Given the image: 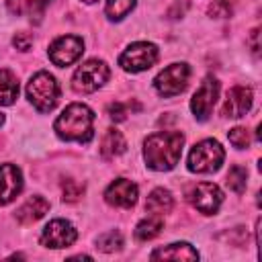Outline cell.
<instances>
[{"label": "cell", "mask_w": 262, "mask_h": 262, "mask_svg": "<svg viewBox=\"0 0 262 262\" xmlns=\"http://www.w3.org/2000/svg\"><path fill=\"white\" fill-rule=\"evenodd\" d=\"M184 135L178 131H158L151 133L143 143V158L151 170H172L182 154Z\"/></svg>", "instance_id": "6da1fadb"}, {"label": "cell", "mask_w": 262, "mask_h": 262, "mask_svg": "<svg viewBox=\"0 0 262 262\" xmlns=\"http://www.w3.org/2000/svg\"><path fill=\"white\" fill-rule=\"evenodd\" d=\"M92 123H94V113H92L86 104L72 102V104L66 106V111L57 117L53 129H55V133H57L61 139H66V141H80V143H86V141H90L92 135H94Z\"/></svg>", "instance_id": "7a4b0ae2"}, {"label": "cell", "mask_w": 262, "mask_h": 262, "mask_svg": "<svg viewBox=\"0 0 262 262\" xmlns=\"http://www.w3.org/2000/svg\"><path fill=\"white\" fill-rule=\"evenodd\" d=\"M27 96L35 104L37 111L47 113L59 100V86H57V82H55V78L51 74L39 72V74H35L31 78V82L27 86Z\"/></svg>", "instance_id": "3957f363"}, {"label": "cell", "mask_w": 262, "mask_h": 262, "mask_svg": "<svg viewBox=\"0 0 262 262\" xmlns=\"http://www.w3.org/2000/svg\"><path fill=\"white\" fill-rule=\"evenodd\" d=\"M225 151L215 139H203L199 141L188 156V170L190 172H215L223 164Z\"/></svg>", "instance_id": "277c9868"}, {"label": "cell", "mask_w": 262, "mask_h": 262, "mask_svg": "<svg viewBox=\"0 0 262 262\" xmlns=\"http://www.w3.org/2000/svg\"><path fill=\"white\" fill-rule=\"evenodd\" d=\"M108 66L100 59H90L82 63L72 80V86L76 92H94L108 80Z\"/></svg>", "instance_id": "5b68a950"}, {"label": "cell", "mask_w": 262, "mask_h": 262, "mask_svg": "<svg viewBox=\"0 0 262 262\" xmlns=\"http://www.w3.org/2000/svg\"><path fill=\"white\" fill-rule=\"evenodd\" d=\"M188 78H190V68L186 63H172L156 76L154 86L160 96H176L184 92V88L188 86Z\"/></svg>", "instance_id": "8992f818"}, {"label": "cell", "mask_w": 262, "mask_h": 262, "mask_svg": "<svg viewBox=\"0 0 262 262\" xmlns=\"http://www.w3.org/2000/svg\"><path fill=\"white\" fill-rule=\"evenodd\" d=\"M158 59V49L154 43H145V41H139V43H133L129 45L121 57H119V63L123 70L135 74V72H141V70H147L156 63Z\"/></svg>", "instance_id": "52a82bcc"}, {"label": "cell", "mask_w": 262, "mask_h": 262, "mask_svg": "<svg viewBox=\"0 0 262 262\" xmlns=\"http://www.w3.org/2000/svg\"><path fill=\"white\" fill-rule=\"evenodd\" d=\"M217 94H219V82L213 76L205 78L203 84L199 86V90L194 92L192 100H190V108H192V113L199 121L209 119V115H211V111L217 102Z\"/></svg>", "instance_id": "ba28073f"}, {"label": "cell", "mask_w": 262, "mask_h": 262, "mask_svg": "<svg viewBox=\"0 0 262 262\" xmlns=\"http://www.w3.org/2000/svg\"><path fill=\"white\" fill-rule=\"evenodd\" d=\"M188 199H190V203L196 211H201L205 215H213L219 209L221 201H223V192L213 182H199L188 192Z\"/></svg>", "instance_id": "9c48e42d"}, {"label": "cell", "mask_w": 262, "mask_h": 262, "mask_svg": "<svg viewBox=\"0 0 262 262\" xmlns=\"http://www.w3.org/2000/svg\"><path fill=\"white\" fill-rule=\"evenodd\" d=\"M84 51V43L80 37L76 35H66V37H59L57 41L51 43L49 47V59L59 66V68H66L70 63H74Z\"/></svg>", "instance_id": "30bf717a"}, {"label": "cell", "mask_w": 262, "mask_h": 262, "mask_svg": "<svg viewBox=\"0 0 262 262\" xmlns=\"http://www.w3.org/2000/svg\"><path fill=\"white\" fill-rule=\"evenodd\" d=\"M78 231L74 229V225L66 219H53L43 227L41 233V244L47 248H68L76 242Z\"/></svg>", "instance_id": "8fae6325"}, {"label": "cell", "mask_w": 262, "mask_h": 262, "mask_svg": "<svg viewBox=\"0 0 262 262\" xmlns=\"http://www.w3.org/2000/svg\"><path fill=\"white\" fill-rule=\"evenodd\" d=\"M23 190V174L14 164H0V205H8Z\"/></svg>", "instance_id": "7c38bea8"}, {"label": "cell", "mask_w": 262, "mask_h": 262, "mask_svg": "<svg viewBox=\"0 0 262 262\" xmlns=\"http://www.w3.org/2000/svg\"><path fill=\"white\" fill-rule=\"evenodd\" d=\"M104 199H106L108 205L129 209L137 203V186L127 178H117L115 182L108 184V188L104 192Z\"/></svg>", "instance_id": "4fadbf2b"}, {"label": "cell", "mask_w": 262, "mask_h": 262, "mask_svg": "<svg viewBox=\"0 0 262 262\" xmlns=\"http://www.w3.org/2000/svg\"><path fill=\"white\" fill-rule=\"evenodd\" d=\"M252 106V90L246 86H233L223 102V115L229 119L244 117Z\"/></svg>", "instance_id": "5bb4252c"}, {"label": "cell", "mask_w": 262, "mask_h": 262, "mask_svg": "<svg viewBox=\"0 0 262 262\" xmlns=\"http://www.w3.org/2000/svg\"><path fill=\"white\" fill-rule=\"evenodd\" d=\"M49 211V203L43 199V196H31L27 199L18 209H16V219L20 223H35L37 219H41L45 213Z\"/></svg>", "instance_id": "9a60e30c"}, {"label": "cell", "mask_w": 262, "mask_h": 262, "mask_svg": "<svg viewBox=\"0 0 262 262\" xmlns=\"http://www.w3.org/2000/svg\"><path fill=\"white\" fill-rule=\"evenodd\" d=\"M149 258H172V260H196L199 254L196 250H192L190 244L180 242V244H170L162 250H156Z\"/></svg>", "instance_id": "2e32d148"}, {"label": "cell", "mask_w": 262, "mask_h": 262, "mask_svg": "<svg viewBox=\"0 0 262 262\" xmlns=\"http://www.w3.org/2000/svg\"><path fill=\"white\" fill-rule=\"evenodd\" d=\"M172 205H174L172 194L164 188H156V190H151V194L145 201V211H149L151 215H164V213L172 211Z\"/></svg>", "instance_id": "e0dca14e"}, {"label": "cell", "mask_w": 262, "mask_h": 262, "mask_svg": "<svg viewBox=\"0 0 262 262\" xmlns=\"http://www.w3.org/2000/svg\"><path fill=\"white\" fill-rule=\"evenodd\" d=\"M125 147H127V145H125L123 133L117 131V129H106V133H104V137H102V141H100V154H102L104 158H115V156L123 154Z\"/></svg>", "instance_id": "ac0fdd59"}, {"label": "cell", "mask_w": 262, "mask_h": 262, "mask_svg": "<svg viewBox=\"0 0 262 262\" xmlns=\"http://www.w3.org/2000/svg\"><path fill=\"white\" fill-rule=\"evenodd\" d=\"M18 96V82L12 72L0 70V106H8Z\"/></svg>", "instance_id": "d6986e66"}, {"label": "cell", "mask_w": 262, "mask_h": 262, "mask_svg": "<svg viewBox=\"0 0 262 262\" xmlns=\"http://www.w3.org/2000/svg\"><path fill=\"white\" fill-rule=\"evenodd\" d=\"M164 227V219L162 215H149L147 219L139 221L137 227H135V237L141 239V242H147L151 237H156Z\"/></svg>", "instance_id": "ffe728a7"}, {"label": "cell", "mask_w": 262, "mask_h": 262, "mask_svg": "<svg viewBox=\"0 0 262 262\" xmlns=\"http://www.w3.org/2000/svg\"><path fill=\"white\" fill-rule=\"evenodd\" d=\"M133 6H135V0H106L104 12L111 20H121L133 10Z\"/></svg>", "instance_id": "44dd1931"}, {"label": "cell", "mask_w": 262, "mask_h": 262, "mask_svg": "<svg viewBox=\"0 0 262 262\" xmlns=\"http://www.w3.org/2000/svg\"><path fill=\"white\" fill-rule=\"evenodd\" d=\"M246 176H248L246 168H242V166H231L229 172H227V186H229L233 192L242 194V192L246 190Z\"/></svg>", "instance_id": "7402d4cb"}, {"label": "cell", "mask_w": 262, "mask_h": 262, "mask_svg": "<svg viewBox=\"0 0 262 262\" xmlns=\"http://www.w3.org/2000/svg\"><path fill=\"white\" fill-rule=\"evenodd\" d=\"M123 246V237L119 231H106L96 239V248L102 252H117Z\"/></svg>", "instance_id": "603a6c76"}, {"label": "cell", "mask_w": 262, "mask_h": 262, "mask_svg": "<svg viewBox=\"0 0 262 262\" xmlns=\"http://www.w3.org/2000/svg\"><path fill=\"white\" fill-rule=\"evenodd\" d=\"M61 188H63V201H68V203L78 201V199L82 196V192H84V186H82V184H78V182H76V180H72V178L63 180Z\"/></svg>", "instance_id": "cb8c5ba5"}, {"label": "cell", "mask_w": 262, "mask_h": 262, "mask_svg": "<svg viewBox=\"0 0 262 262\" xmlns=\"http://www.w3.org/2000/svg\"><path fill=\"white\" fill-rule=\"evenodd\" d=\"M227 137H229L231 145L237 147V149H244V147L250 145V135H248V129H244V127H235V129H231V131L227 133Z\"/></svg>", "instance_id": "d4e9b609"}, {"label": "cell", "mask_w": 262, "mask_h": 262, "mask_svg": "<svg viewBox=\"0 0 262 262\" xmlns=\"http://www.w3.org/2000/svg\"><path fill=\"white\" fill-rule=\"evenodd\" d=\"M8 8L12 14H25V12H31L37 8V0H8Z\"/></svg>", "instance_id": "484cf974"}, {"label": "cell", "mask_w": 262, "mask_h": 262, "mask_svg": "<svg viewBox=\"0 0 262 262\" xmlns=\"http://www.w3.org/2000/svg\"><path fill=\"white\" fill-rule=\"evenodd\" d=\"M209 14H211V16H217V18L231 16V4H229L227 0H215V2L209 6Z\"/></svg>", "instance_id": "4316f807"}, {"label": "cell", "mask_w": 262, "mask_h": 262, "mask_svg": "<svg viewBox=\"0 0 262 262\" xmlns=\"http://www.w3.org/2000/svg\"><path fill=\"white\" fill-rule=\"evenodd\" d=\"M108 115H111V119L113 121H125V117H127V106L125 104H121V102H113V104H108Z\"/></svg>", "instance_id": "83f0119b"}, {"label": "cell", "mask_w": 262, "mask_h": 262, "mask_svg": "<svg viewBox=\"0 0 262 262\" xmlns=\"http://www.w3.org/2000/svg\"><path fill=\"white\" fill-rule=\"evenodd\" d=\"M14 47L16 49H20V51H27L29 47H31V43H33V37L29 35V33H16V37H14Z\"/></svg>", "instance_id": "f1b7e54d"}, {"label": "cell", "mask_w": 262, "mask_h": 262, "mask_svg": "<svg viewBox=\"0 0 262 262\" xmlns=\"http://www.w3.org/2000/svg\"><path fill=\"white\" fill-rule=\"evenodd\" d=\"M258 35H260V29H254L252 31V51L258 55V51H260V43H258Z\"/></svg>", "instance_id": "f546056e"}, {"label": "cell", "mask_w": 262, "mask_h": 262, "mask_svg": "<svg viewBox=\"0 0 262 262\" xmlns=\"http://www.w3.org/2000/svg\"><path fill=\"white\" fill-rule=\"evenodd\" d=\"M84 2H88V4H92V2H96V0H84Z\"/></svg>", "instance_id": "4dcf8cb0"}, {"label": "cell", "mask_w": 262, "mask_h": 262, "mask_svg": "<svg viewBox=\"0 0 262 262\" xmlns=\"http://www.w3.org/2000/svg\"><path fill=\"white\" fill-rule=\"evenodd\" d=\"M2 123H4V117H2V115H0V125H2Z\"/></svg>", "instance_id": "1f68e13d"}, {"label": "cell", "mask_w": 262, "mask_h": 262, "mask_svg": "<svg viewBox=\"0 0 262 262\" xmlns=\"http://www.w3.org/2000/svg\"><path fill=\"white\" fill-rule=\"evenodd\" d=\"M43 2H49V0H43Z\"/></svg>", "instance_id": "d6a6232c"}]
</instances>
